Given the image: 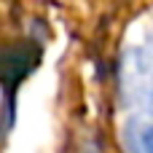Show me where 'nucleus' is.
<instances>
[{
	"label": "nucleus",
	"instance_id": "f257e3e1",
	"mask_svg": "<svg viewBox=\"0 0 153 153\" xmlns=\"http://www.w3.org/2000/svg\"><path fill=\"white\" fill-rule=\"evenodd\" d=\"M137 143H140V153H153V126L140 129V137H137Z\"/></svg>",
	"mask_w": 153,
	"mask_h": 153
}]
</instances>
